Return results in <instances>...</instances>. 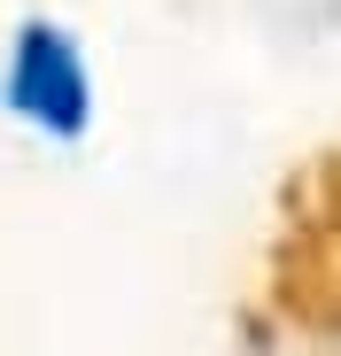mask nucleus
I'll return each instance as SVG.
<instances>
[{
	"instance_id": "1",
	"label": "nucleus",
	"mask_w": 341,
	"mask_h": 356,
	"mask_svg": "<svg viewBox=\"0 0 341 356\" xmlns=\"http://www.w3.org/2000/svg\"><path fill=\"white\" fill-rule=\"evenodd\" d=\"M101 101V63L63 16H24L0 39V124L24 147H86Z\"/></svg>"
}]
</instances>
